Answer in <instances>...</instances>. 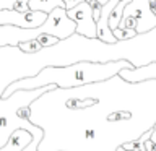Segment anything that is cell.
I'll use <instances>...</instances> for the list:
<instances>
[{
	"mask_svg": "<svg viewBox=\"0 0 156 151\" xmlns=\"http://www.w3.org/2000/svg\"><path fill=\"white\" fill-rule=\"evenodd\" d=\"M33 140L31 132L26 128H15L10 133L8 140L5 141L3 146H0V151H23Z\"/></svg>",
	"mask_w": 156,
	"mask_h": 151,
	"instance_id": "5b68a950",
	"label": "cell"
},
{
	"mask_svg": "<svg viewBox=\"0 0 156 151\" xmlns=\"http://www.w3.org/2000/svg\"><path fill=\"white\" fill-rule=\"evenodd\" d=\"M28 5L29 10H39V12L44 13H51L55 7H63V2L62 0H29Z\"/></svg>",
	"mask_w": 156,
	"mask_h": 151,
	"instance_id": "8992f818",
	"label": "cell"
},
{
	"mask_svg": "<svg viewBox=\"0 0 156 151\" xmlns=\"http://www.w3.org/2000/svg\"><path fill=\"white\" fill-rule=\"evenodd\" d=\"M117 151H129V149H125L124 146H119V148H117Z\"/></svg>",
	"mask_w": 156,
	"mask_h": 151,
	"instance_id": "7c38bea8",
	"label": "cell"
},
{
	"mask_svg": "<svg viewBox=\"0 0 156 151\" xmlns=\"http://www.w3.org/2000/svg\"><path fill=\"white\" fill-rule=\"evenodd\" d=\"M122 81H129V83H141V81H150L156 80V62L148 63L145 67H125L120 68L117 73Z\"/></svg>",
	"mask_w": 156,
	"mask_h": 151,
	"instance_id": "277c9868",
	"label": "cell"
},
{
	"mask_svg": "<svg viewBox=\"0 0 156 151\" xmlns=\"http://www.w3.org/2000/svg\"><path fill=\"white\" fill-rule=\"evenodd\" d=\"M16 46L21 49L23 52L29 54V55H33V54H37L39 51H42L41 44H39L36 39H29V41H23V42H18Z\"/></svg>",
	"mask_w": 156,
	"mask_h": 151,
	"instance_id": "52a82bcc",
	"label": "cell"
},
{
	"mask_svg": "<svg viewBox=\"0 0 156 151\" xmlns=\"http://www.w3.org/2000/svg\"><path fill=\"white\" fill-rule=\"evenodd\" d=\"M96 2H99V3H106L107 0H96Z\"/></svg>",
	"mask_w": 156,
	"mask_h": 151,
	"instance_id": "4fadbf2b",
	"label": "cell"
},
{
	"mask_svg": "<svg viewBox=\"0 0 156 151\" xmlns=\"http://www.w3.org/2000/svg\"><path fill=\"white\" fill-rule=\"evenodd\" d=\"M63 2V7H65V10L68 8H72V7H75V5H78L80 2H85V0H62Z\"/></svg>",
	"mask_w": 156,
	"mask_h": 151,
	"instance_id": "9c48e42d",
	"label": "cell"
},
{
	"mask_svg": "<svg viewBox=\"0 0 156 151\" xmlns=\"http://www.w3.org/2000/svg\"><path fill=\"white\" fill-rule=\"evenodd\" d=\"M150 140L153 141V143L156 145V124L151 127V135H150Z\"/></svg>",
	"mask_w": 156,
	"mask_h": 151,
	"instance_id": "8fae6325",
	"label": "cell"
},
{
	"mask_svg": "<svg viewBox=\"0 0 156 151\" xmlns=\"http://www.w3.org/2000/svg\"><path fill=\"white\" fill-rule=\"evenodd\" d=\"M145 151H156V145L150 138L145 140Z\"/></svg>",
	"mask_w": 156,
	"mask_h": 151,
	"instance_id": "30bf717a",
	"label": "cell"
},
{
	"mask_svg": "<svg viewBox=\"0 0 156 151\" xmlns=\"http://www.w3.org/2000/svg\"><path fill=\"white\" fill-rule=\"evenodd\" d=\"M67 16L76 24L75 34L86 39H96V21L93 18V10L88 0L80 2L75 7L67 10Z\"/></svg>",
	"mask_w": 156,
	"mask_h": 151,
	"instance_id": "7a4b0ae2",
	"label": "cell"
},
{
	"mask_svg": "<svg viewBox=\"0 0 156 151\" xmlns=\"http://www.w3.org/2000/svg\"><path fill=\"white\" fill-rule=\"evenodd\" d=\"M133 67L129 60H114V62H76L68 67H46L39 73L29 78H21L18 81H12L3 90L0 97H8L16 90H34L46 85H55L57 88H75V86H85L90 83H98L111 80L114 75L119 73L120 68Z\"/></svg>",
	"mask_w": 156,
	"mask_h": 151,
	"instance_id": "6da1fadb",
	"label": "cell"
},
{
	"mask_svg": "<svg viewBox=\"0 0 156 151\" xmlns=\"http://www.w3.org/2000/svg\"><path fill=\"white\" fill-rule=\"evenodd\" d=\"M47 18V13L39 10L16 12V10H0V24H12L18 28H37Z\"/></svg>",
	"mask_w": 156,
	"mask_h": 151,
	"instance_id": "3957f363",
	"label": "cell"
},
{
	"mask_svg": "<svg viewBox=\"0 0 156 151\" xmlns=\"http://www.w3.org/2000/svg\"><path fill=\"white\" fill-rule=\"evenodd\" d=\"M112 34L117 41H130L132 37L136 36V31L135 29H127V28H114L112 29Z\"/></svg>",
	"mask_w": 156,
	"mask_h": 151,
	"instance_id": "ba28073f",
	"label": "cell"
}]
</instances>
